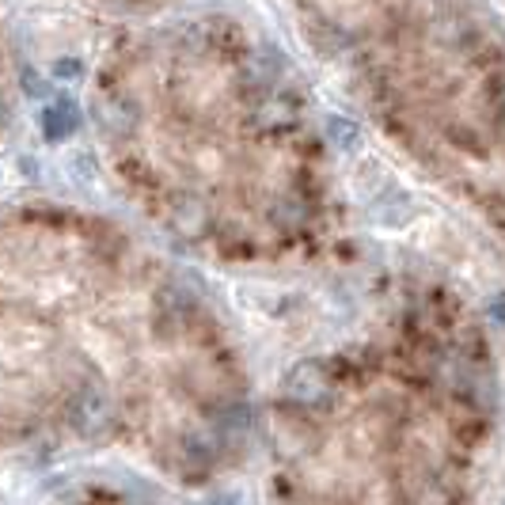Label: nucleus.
Wrapping results in <instances>:
<instances>
[{
  "label": "nucleus",
  "instance_id": "f257e3e1",
  "mask_svg": "<svg viewBox=\"0 0 505 505\" xmlns=\"http://www.w3.org/2000/svg\"><path fill=\"white\" fill-rule=\"evenodd\" d=\"M118 183L190 255L297 274L346 240V202L308 96L232 15L133 31L96 80Z\"/></svg>",
  "mask_w": 505,
  "mask_h": 505
}]
</instances>
